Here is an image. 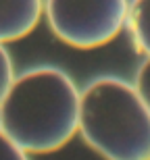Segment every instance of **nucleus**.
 <instances>
[{
  "label": "nucleus",
  "instance_id": "nucleus-4",
  "mask_svg": "<svg viewBox=\"0 0 150 160\" xmlns=\"http://www.w3.org/2000/svg\"><path fill=\"white\" fill-rule=\"evenodd\" d=\"M42 12L44 0H0V44L29 36Z\"/></svg>",
  "mask_w": 150,
  "mask_h": 160
},
{
  "label": "nucleus",
  "instance_id": "nucleus-2",
  "mask_svg": "<svg viewBox=\"0 0 150 160\" xmlns=\"http://www.w3.org/2000/svg\"><path fill=\"white\" fill-rule=\"evenodd\" d=\"M77 131L104 160H150V110L132 83L119 77L85 85Z\"/></svg>",
  "mask_w": 150,
  "mask_h": 160
},
{
  "label": "nucleus",
  "instance_id": "nucleus-6",
  "mask_svg": "<svg viewBox=\"0 0 150 160\" xmlns=\"http://www.w3.org/2000/svg\"><path fill=\"white\" fill-rule=\"evenodd\" d=\"M13 79H15V69H13V60L6 52V48L0 44V102L8 92Z\"/></svg>",
  "mask_w": 150,
  "mask_h": 160
},
{
  "label": "nucleus",
  "instance_id": "nucleus-7",
  "mask_svg": "<svg viewBox=\"0 0 150 160\" xmlns=\"http://www.w3.org/2000/svg\"><path fill=\"white\" fill-rule=\"evenodd\" d=\"M0 160H29L25 152L17 142H13L0 127Z\"/></svg>",
  "mask_w": 150,
  "mask_h": 160
},
{
  "label": "nucleus",
  "instance_id": "nucleus-5",
  "mask_svg": "<svg viewBox=\"0 0 150 160\" xmlns=\"http://www.w3.org/2000/svg\"><path fill=\"white\" fill-rule=\"evenodd\" d=\"M127 25L133 44L142 54L150 56V0H132L127 12Z\"/></svg>",
  "mask_w": 150,
  "mask_h": 160
},
{
  "label": "nucleus",
  "instance_id": "nucleus-1",
  "mask_svg": "<svg viewBox=\"0 0 150 160\" xmlns=\"http://www.w3.org/2000/svg\"><path fill=\"white\" fill-rule=\"evenodd\" d=\"M79 98L65 71L29 69L13 79L0 102V127L27 154L56 152L77 133Z\"/></svg>",
  "mask_w": 150,
  "mask_h": 160
},
{
  "label": "nucleus",
  "instance_id": "nucleus-3",
  "mask_svg": "<svg viewBox=\"0 0 150 160\" xmlns=\"http://www.w3.org/2000/svg\"><path fill=\"white\" fill-rule=\"evenodd\" d=\"M52 33L79 50L108 44L127 23L129 0H44Z\"/></svg>",
  "mask_w": 150,
  "mask_h": 160
},
{
  "label": "nucleus",
  "instance_id": "nucleus-8",
  "mask_svg": "<svg viewBox=\"0 0 150 160\" xmlns=\"http://www.w3.org/2000/svg\"><path fill=\"white\" fill-rule=\"evenodd\" d=\"M136 92L140 94L142 102L146 104V108L150 110V56L142 62V67L136 73V83H133Z\"/></svg>",
  "mask_w": 150,
  "mask_h": 160
}]
</instances>
